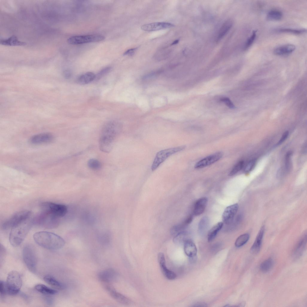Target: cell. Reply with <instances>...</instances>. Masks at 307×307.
Instances as JSON below:
<instances>
[{"label":"cell","mask_w":307,"mask_h":307,"mask_svg":"<svg viewBox=\"0 0 307 307\" xmlns=\"http://www.w3.org/2000/svg\"><path fill=\"white\" fill-rule=\"evenodd\" d=\"M121 130V124L116 121H109L104 125L99 140V148L101 151L108 153L112 150L115 139Z\"/></svg>","instance_id":"6da1fadb"},{"label":"cell","mask_w":307,"mask_h":307,"mask_svg":"<svg viewBox=\"0 0 307 307\" xmlns=\"http://www.w3.org/2000/svg\"><path fill=\"white\" fill-rule=\"evenodd\" d=\"M35 242L39 246L49 250H57L65 244L64 239L58 235L47 231L37 232L33 235Z\"/></svg>","instance_id":"7a4b0ae2"},{"label":"cell","mask_w":307,"mask_h":307,"mask_svg":"<svg viewBox=\"0 0 307 307\" xmlns=\"http://www.w3.org/2000/svg\"><path fill=\"white\" fill-rule=\"evenodd\" d=\"M33 218L31 215L15 225L11 228L9 235L10 244L17 247L22 243L33 223Z\"/></svg>","instance_id":"3957f363"},{"label":"cell","mask_w":307,"mask_h":307,"mask_svg":"<svg viewBox=\"0 0 307 307\" xmlns=\"http://www.w3.org/2000/svg\"><path fill=\"white\" fill-rule=\"evenodd\" d=\"M5 283L7 294L11 296L18 293L22 285L20 274L15 270L12 271L8 273Z\"/></svg>","instance_id":"277c9868"},{"label":"cell","mask_w":307,"mask_h":307,"mask_svg":"<svg viewBox=\"0 0 307 307\" xmlns=\"http://www.w3.org/2000/svg\"><path fill=\"white\" fill-rule=\"evenodd\" d=\"M33 224L47 229H53L58 225V218L42 211L33 219Z\"/></svg>","instance_id":"5b68a950"},{"label":"cell","mask_w":307,"mask_h":307,"mask_svg":"<svg viewBox=\"0 0 307 307\" xmlns=\"http://www.w3.org/2000/svg\"><path fill=\"white\" fill-rule=\"evenodd\" d=\"M24 262L28 270L33 273L36 271L37 258L33 247L27 245L23 248L22 252Z\"/></svg>","instance_id":"8992f818"},{"label":"cell","mask_w":307,"mask_h":307,"mask_svg":"<svg viewBox=\"0 0 307 307\" xmlns=\"http://www.w3.org/2000/svg\"><path fill=\"white\" fill-rule=\"evenodd\" d=\"M185 147L184 146H178L164 149L158 152L151 166L152 171H155L172 154L183 150Z\"/></svg>","instance_id":"52a82bcc"},{"label":"cell","mask_w":307,"mask_h":307,"mask_svg":"<svg viewBox=\"0 0 307 307\" xmlns=\"http://www.w3.org/2000/svg\"><path fill=\"white\" fill-rule=\"evenodd\" d=\"M42 211L49 213L58 218L64 216L67 213V208L65 205L46 201L41 205Z\"/></svg>","instance_id":"ba28073f"},{"label":"cell","mask_w":307,"mask_h":307,"mask_svg":"<svg viewBox=\"0 0 307 307\" xmlns=\"http://www.w3.org/2000/svg\"><path fill=\"white\" fill-rule=\"evenodd\" d=\"M105 39L103 36L100 34L78 35L70 37L68 39L67 42L70 44L77 45L99 42Z\"/></svg>","instance_id":"9c48e42d"},{"label":"cell","mask_w":307,"mask_h":307,"mask_svg":"<svg viewBox=\"0 0 307 307\" xmlns=\"http://www.w3.org/2000/svg\"><path fill=\"white\" fill-rule=\"evenodd\" d=\"M31 215V212L28 210H22L17 212L3 223L2 228L4 230L11 228L15 225Z\"/></svg>","instance_id":"30bf717a"},{"label":"cell","mask_w":307,"mask_h":307,"mask_svg":"<svg viewBox=\"0 0 307 307\" xmlns=\"http://www.w3.org/2000/svg\"><path fill=\"white\" fill-rule=\"evenodd\" d=\"M238 209V205L235 203L227 207L225 209L222 216L223 223L229 225L231 223Z\"/></svg>","instance_id":"8fae6325"},{"label":"cell","mask_w":307,"mask_h":307,"mask_svg":"<svg viewBox=\"0 0 307 307\" xmlns=\"http://www.w3.org/2000/svg\"><path fill=\"white\" fill-rule=\"evenodd\" d=\"M222 152H218L209 156L199 161L195 165V168L199 169L209 166L219 160L222 156Z\"/></svg>","instance_id":"7c38bea8"},{"label":"cell","mask_w":307,"mask_h":307,"mask_svg":"<svg viewBox=\"0 0 307 307\" xmlns=\"http://www.w3.org/2000/svg\"><path fill=\"white\" fill-rule=\"evenodd\" d=\"M105 288L111 297L117 302L123 304L127 305L130 302L128 298L117 292L114 288L109 283H105Z\"/></svg>","instance_id":"4fadbf2b"},{"label":"cell","mask_w":307,"mask_h":307,"mask_svg":"<svg viewBox=\"0 0 307 307\" xmlns=\"http://www.w3.org/2000/svg\"><path fill=\"white\" fill-rule=\"evenodd\" d=\"M118 274L114 269L109 268L103 270L99 273L98 278L104 283H109L115 281Z\"/></svg>","instance_id":"5bb4252c"},{"label":"cell","mask_w":307,"mask_h":307,"mask_svg":"<svg viewBox=\"0 0 307 307\" xmlns=\"http://www.w3.org/2000/svg\"><path fill=\"white\" fill-rule=\"evenodd\" d=\"M174 25L166 22H155L145 24L141 26V28L146 31H154L171 28Z\"/></svg>","instance_id":"9a60e30c"},{"label":"cell","mask_w":307,"mask_h":307,"mask_svg":"<svg viewBox=\"0 0 307 307\" xmlns=\"http://www.w3.org/2000/svg\"><path fill=\"white\" fill-rule=\"evenodd\" d=\"M158 260L161 271L166 278L169 280L175 279L176 277V275L174 273L166 267L165 256L163 253L160 252L158 254Z\"/></svg>","instance_id":"2e32d148"},{"label":"cell","mask_w":307,"mask_h":307,"mask_svg":"<svg viewBox=\"0 0 307 307\" xmlns=\"http://www.w3.org/2000/svg\"><path fill=\"white\" fill-rule=\"evenodd\" d=\"M53 138V135L50 133H41L32 136L29 139V142L34 145L47 143L52 142Z\"/></svg>","instance_id":"e0dca14e"},{"label":"cell","mask_w":307,"mask_h":307,"mask_svg":"<svg viewBox=\"0 0 307 307\" xmlns=\"http://www.w3.org/2000/svg\"><path fill=\"white\" fill-rule=\"evenodd\" d=\"M264 231V226H262L259 230L254 242L251 248L250 251L252 254H257L260 251Z\"/></svg>","instance_id":"ac0fdd59"},{"label":"cell","mask_w":307,"mask_h":307,"mask_svg":"<svg viewBox=\"0 0 307 307\" xmlns=\"http://www.w3.org/2000/svg\"><path fill=\"white\" fill-rule=\"evenodd\" d=\"M208 200L206 197L198 199L195 202L194 208L193 213L196 216H199L204 212Z\"/></svg>","instance_id":"d6986e66"},{"label":"cell","mask_w":307,"mask_h":307,"mask_svg":"<svg viewBox=\"0 0 307 307\" xmlns=\"http://www.w3.org/2000/svg\"><path fill=\"white\" fill-rule=\"evenodd\" d=\"M184 250L186 254L190 257H194L196 255V247L194 243L190 239L187 240L185 241Z\"/></svg>","instance_id":"ffe728a7"},{"label":"cell","mask_w":307,"mask_h":307,"mask_svg":"<svg viewBox=\"0 0 307 307\" xmlns=\"http://www.w3.org/2000/svg\"><path fill=\"white\" fill-rule=\"evenodd\" d=\"M295 46L293 44H288L276 48L274 51V54L278 55H285L293 52Z\"/></svg>","instance_id":"44dd1931"},{"label":"cell","mask_w":307,"mask_h":307,"mask_svg":"<svg viewBox=\"0 0 307 307\" xmlns=\"http://www.w3.org/2000/svg\"><path fill=\"white\" fill-rule=\"evenodd\" d=\"M0 43L2 45L8 46H22L26 45L25 43L20 41L14 35L7 38L1 39Z\"/></svg>","instance_id":"7402d4cb"},{"label":"cell","mask_w":307,"mask_h":307,"mask_svg":"<svg viewBox=\"0 0 307 307\" xmlns=\"http://www.w3.org/2000/svg\"><path fill=\"white\" fill-rule=\"evenodd\" d=\"M96 75L91 72H87L79 76L76 82L80 85L88 84L95 80Z\"/></svg>","instance_id":"603a6c76"},{"label":"cell","mask_w":307,"mask_h":307,"mask_svg":"<svg viewBox=\"0 0 307 307\" xmlns=\"http://www.w3.org/2000/svg\"><path fill=\"white\" fill-rule=\"evenodd\" d=\"M43 280L49 285L58 290H63L65 288V285L60 282L53 276L46 275L43 278Z\"/></svg>","instance_id":"cb8c5ba5"},{"label":"cell","mask_w":307,"mask_h":307,"mask_svg":"<svg viewBox=\"0 0 307 307\" xmlns=\"http://www.w3.org/2000/svg\"><path fill=\"white\" fill-rule=\"evenodd\" d=\"M233 23L231 20L225 22L222 25L219 31L216 38L217 41L220 40L228 32L231 28Z\"/></svg>","instance_id":"d4e9b609"},{"label":"cell","mask_w":307,"mask_h":307,"mask_svg":"<svg viewBox=\"0 0 307 307\" xmlns=\"http://www.w3.org/2000/svg\"><path fill=\"white\" fill-rule=\"evenodd\" d=\"M223 223L219 222L214 225L209 231L208 234V242L212 241L216 237L218 232L222 228Z\"/></svg>","instance_id":"484cf974"},{"label":"cell","mask_w":307,"mask_h":307,"mask_svg":"<svg viewBox=\"0 0 307 307\" xmlns=\"http://www.w3.org/2000/svg\"><path fill=\"white\" fill-rule=\"evenodd\" d=\"M34 288L39 292L47 295H53L56 294L58 291L43 285L39 284L34 287Z\"/></svg>","instance_id":"4316f807"},{"label":"cell","mask_w":307,"mask_h":307,"mask_svg":"<svg viewBox=\"0 0 307 307\" xmlns=\"http://www.w3.org/2000/svg\"><path fill=\"white\" fill-rule=\"evenodd\" d=\"M209 225V220L207 216L203 217L199 222L198 225V231L201 234H203L206 233Z\"/></svg>","instance_id":"83f0119b"},{"label":"cell","mask_w":307,"mask_h":307,"mask_svg":"<svg viewBox=\"0 0 307 307\" xmlns=\"http://www.w3.org/2000/svg\"><path fill=\"white\" fill-rule=\"evenodd\" d=\"M283 16L281 11L277 10H272L270 11L267 14L268 19L272 20H279L281 19Z\"/></svg>","instance_id":"f1b7e54d"},{"label":"cell","mask_w":307,"mask_h":307,"mask_svg":"<svg viewBox=\"0 0 307 307\" xmlns=\"http://www.w3.org/2000/svg\"><path fill=\"white\" fill-rule=\"evenodd\" d=\"M273 264V260L271 258H269L261 263L260 265V269L263 272H267L270 270Z\"/></svg>","instance_id":"f546056e"},{"label":"cell","mask_w":307,"mask_h":307,"mask_svg":"<svg viewBox=\"0 0 307 307\" xmlns=\"http://www.w3.org/2000/svg\"><path fill=\"white\" fill-rule=\"evenodd\" d=\"M249 238V235L247 233L240 235L237 237L235 241V246L239 247L243 246L247 242Z\"/></svg>","instance_id":"4dcf8cb0"},{"label":"cell","mask_w":307,"mask_h":307,"mask_svg":"<svg viewBox=\"0 0 307 307\" xmlns=\"http://www.w3.org/2000/svg\"><path fill=\"white\" fill-rule=\"evenodd\" d=\"M306 242V237H304L299 242L294 251V254L296 255H299L304 250Z\"/></svg>","instance_id":"1f68e13d"},{"label":"cell","mask_w":307,"mask_h":307,"mask_svg":"<svg viewBox=\"0 0 307 307\" xmlns=\"http://www.w3.org/2000/svg\"><path fill=\"white\" fill-rule=\"evenodd\" d=\"M87 165L89 168L94 170H99L101 167L100 162L97 159L94 158L88 160Z\"/></svg>","instance_id":"d6a6232c"},{"label":"cell","mask_w":307,"mask_h":307,"mask_svg":"<svg viewBox=\"0 0 307 307\" xmlns=\"http://www.w3.org/2000/svg\"><path fill=\"white\" fill-rule=\"evenodd\" d=\"M244 162L240 161L237 162L233 167L229 174V176H233L235 174L242 169L244 166Z\"/></svg>","instance_id":"836d02e7"},{"label":"cell","mask_w":307,"mask_h":307,"mask_svg":"<svg viewBox=\"0 0 307 307\" xmlns=\"http://www.w3.org/2000/svg\"><path fill=\"white\" fill-rule=\"evenodd\" d=\"M279 32L284 33H288L295 34H303L306 31L305 29H294L289 28H281L278 31Z\"/></svg>","instance_id":"e575fe53"},{"label":"cell","mask_w":307,"mask_h":307,"mask_svg":"<svg viewBox=\"0 0 307 307\" xmlns=\"http://www.w3.org/2000/svg\"><path fill=\"white\" fill-rule=\"evenodd\" d=\"M292 153V152L291 151H289L287 152L285 156V168L286 171L287 172L289 171L291 168V157Z\"/></svg>","instance_id":"d590c367"},{"label":"cell","mask_w":307,"mask_h":307,"mask_svg":"<svg viewBox=\"0 0 307 307\" xmlns=\"http://www.w3.org/2000/svg\"><path fill=\"white\" fill-rule=\"evenodd\" d=\"M112 68L110 67H106L101 70L96 75L95 80H98L101 78L103 76L109 73L112 70Z\"/></svg>","instance_id":"8d00e7d4"},{"label":"cell","mask_w":307,"mask_h":307,"mask_svg":"<svg viewBox=\"0 0 307 307\" xmlns=\"http://www.w3.org/2000/svg\"><path fill=\"white\" fill-rule=\"evenodd\" d=\"M256 162V159H252L247 163L244 168V171L245 173L250 172L254 168Z\"/></svg>","instance_id":"74e56055"},{"label":"cell","mask_w":307,"mask_h":307,"mask_svg":"<svg viewBox=\"0 0 307 307\" xmlns=\"http://www.w3.org/2000/svg\"><path fill=\"white\" fill-rule=\"evenodd\" d=\"M256 35V31H253L252 34L247 39L244 48L246 49L250 47L255 40Z\"/></svg>","instance_id":"f35d334b"},{"label":"cell","mask_w":307,"mask_h":307,"mask_svg":"<svg viewBox=\"0 0 307 307\" xmlns=\"http://www.w3.org/2000/svg\"><path fill=\"white\" fill-rule=\"evenodd\" d=\"M162 70H159L156 71L152 72L144 75L142 79L143 80H147L154 78L159 75L162 72Z\"/></svg>","instance_id":"ab89813d"},{"label":"cell","mask_w":307,"mask_h":307,"mask_svg":"<svg viewBox=\"0 0 307 307\" xmlns=\"http://www.w3.org/2000/svg\"><path fill=\"white\" fill-rule=\"evenodd\" d=\"M220 101L224 103L229 108L234 109L235 106L231 100L228 97H224L221 98Z\"/></svg>","instance_id":"60d3db41"},{"label":"cell","mask_w":307,"mask_h":307,"mask_svg":"<svg viewBox=\"0 0 307 307\" xmlns=\"http://www.w3.org/2000/svg\"><path fill=\"white\" fill-rule=\"evenodd\" d=\"M0 293L1 296H4L7 294L5 283L3 281H0Z\"/></svg>","instance_id":"b9f144b4"},{"label":"cell","mask_w":307,"mask_h":307,"mask_svg":"<svg viewBox=\"0 0 307 307\" xmlns=\"http://www.w3.org/2000/svg\"><path fill=\"white\" fill-rule=\"evenodd\" d=\"M289 135L288 131L285 132L282 134L281 138L276 144V145L279 146L282 144L287 139Z\"/></svg>","instance_id":"7bdbcfd3"},{"label":"cell","mask_w":307,"mask_h":307,"mask_svg":"<svg viewBox=\"0 0 307 307\" xmlns=\"http://www.w3.org/2000/svg\"><path fill=\"white\" fill-rule=\"evenodd\" d=\"M137 48H136L129 49L124 52L123 55H124L132 56L134 54L137 49Z\"/></svg>","instance_id":"ee69618b"},{"label":"cell","mask_w":307,"mask_h":307,"mask_svg":"<svg viewBox=\"0 0 307 307\" xmlns=\"http://www.w3.org/2000/svg\"><path fill=\"white\" fill-rule=\"evenodd\" d=\"M64 75L65 78L69 79L72 76V73L69 70H66L64 72Z\"/></svg>","instance_id":"f6af8a7d"},{"label":"cell","mask_w":307,"mask_h":307,"mask_svg":"<svg viewBox=\"0 0 307 307\" xmlns=\"http://www.w3.org/2000/svg\"><path fill=\"white\" fill-rule=\"evenodd\" d=\"M206 304L204 303H196L195 304L194 306H206Z\"/></svg>","instance_id":"bcb514c9"},{"label":"cell","mask_w":307,"mask_h":307,"mask_svg":"<svg viewBox=\"0 0 307 307\" xmlns=\"http://www.w3.org/2000/svg\"><path fill=\"white\" fill-rule=\"evenodd\" d=\"M179 40H177L173 41L171 44V45H174L177 44L179 42Z\"/></svg>","instance_id":"7dc6e473"}]
</instances>
